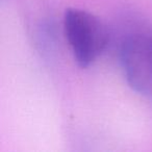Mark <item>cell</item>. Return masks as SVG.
Listing matches in <instances>:
<instances>
[{"label":"cell","instance_id":"cell-1","mask_svg":"<svg viewBox=\"0 0 152 152\" xmlns=\"http://www.w3.org/2000/svg\"><path fill=\"white\" fill-rule=\"evenodd\" d=\"M64 32L74 59L83 69L97 61L108 43L105 25L85 10L68 9L65 12Z\"/></svg>","mask_w":152,"mask_h":152},{"label":"cell","instance_id":"cell-2","mask_svg":"<svg viewBox=\"0 0 152 152\" xmlns=\"http://www.w3.org/2000/svg\"><path fill=\"white\" fill-rule=\"evenodd\" d=\"M120 61L129 87L152 99V34L127 37L121 45Z\"/></svg>","mask_w":152,"mask_h":152}]
</instances>
